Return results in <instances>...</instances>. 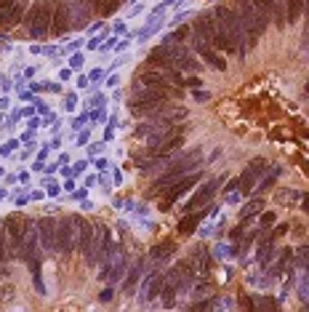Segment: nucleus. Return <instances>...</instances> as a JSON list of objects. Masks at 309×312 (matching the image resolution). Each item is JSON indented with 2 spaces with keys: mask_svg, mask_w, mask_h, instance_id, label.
<instances>
[{
  "mask_svg": "<svg viewBox=\"0 0 309 312\" xmlns=\"http://www.w3.org/2000/svg\"><path fill=\"white\" fill-rule=\"evenodd\" d=\"M216 190H219V179H211V181H205L203 187L197 190V195H192V200L187 203L184 211L189 214V211H197V208H203V205H205V203L213 198V195H216Z\"/></svg>",
  "mask_w": 309,
  "mask_h": 312,
  "instance_id": "9",
  "label": "nucleus"
},
{
  "mask_svg": "<svg viewBox=\"0 0 309 312\" xmlns=\"http://www.w3.org/2000/svg\"><path fill=\"white\" fill-rule=\"evenodd\" d=\"M235 11L240 16L243 27H245V35H248V45H256V38L267 27V16L256 8L253 0H235Z\"/></svg>",
  "mask_w": 309,
  "mask_h": 312,
  "instance_id": "1",
  "label": "nucleus"
},
{
  "mask_svg": "<svg viewBox=\"0 0 309 312\" xmlns=\"http://www.w3.org/2000/svg\"><path fill=\"white\" fill-rule=\"evenodd\" d=\"M48 3L51 0H38V3L30 8V14H27V30H30L32 40H45V35H48V30H51L54 11H51Z\"/></svg>",
  "mask_w": 309,
  "mask_h": 312,
  "instance_id": "2",
  "label": "nucleus"
},
{
  "mask_svg": "<svg viewBox=\"0 0 309 312\" xmlns=\"http://www.w3.org/2000/svg\"><path fill=\"white\" fill-rule=\"evenodd\" d=\"M299 262H301V264H306V267H309V251H306V248L299 253Z\"/></svg>",
  "mask_w": 309,
  "mask_h": 312,
  "instance_id": "27",
  "label": "nucleus"
},
{
  "mask_svg": "<svg viewBox=\"0 0 309 312\" xmlns=\"http://www.w3.org/2000/svg\"><path fill=\"white\" fill-rule=\"evenodd\" d=\"M195 163H200V152H189V155L179 158V163H173V166L168 168V173H165V176H160L158 181H154V192L160 195L165 187H171V184H173L176 179H182L187 171H192V168H195Z\"/></svg>",
  "mask_w": 309,
  "mask_h": 312,
  "instance_id": "3",
  "label": "nucleus"
},
{
  "mask_svg": "<svg viewBox=\"0 0 309 312\" xmlns=\"http://www.w3.org/2000/svg\"><path fill=\"white\" fill-rule=\"evenodd\" d=\"M192 32H195V38L205 40L208 45L216 43V21H213V16H197V21L192 24Z\"/></svg>",
  "mask_w": 309,
  "mask_h": 312,
  "instance_id": "11",
  "label": "nucleus"
},
{
  "mask_svg": "<svg viewBox=\"0 0 309 312\" xmlns=\"http://www.w3.org/2000/svg\"><path fill=\"white\" fill-rule=\"evenodd\" d=\"M69 16H72V11H69V3H56L54 8V16H51V32L54 35H64L69 27H72V21H69Z\"/></svg>",
  "mask_w": 309,
  "mask_h": 312,
  "instance_id": "8",
  "label": "nucleus"
},
{
  "mask_svg": "<svg viewBox=\"0 0 309 312\" xmlns=\"http://www.w3.org/2000/svg\"><path fill=\"white\" fill-rule=\"evenodd\" d=\"M171 251H173V240H163L160 246L152 248V256L154 259H165V256H171Z\"/></svg>",
  "mask_w": 309,
  "mask_h": 312,
  "instance_id": "20",
  "label": "nucleus"
},
{
  "mask_svg": "<svg viewBox=\"0 0 309 312\" xmlns=\"http://www.w3.org/2000/svg\"><path fill=\"white\" fill-rule=\"evenodd\" d=\"M304 6H306V0H288V8H285V19H288V24H293V21L301 19Z\"/></svg>",
  "mask_w": 309,
  "mask_h": 312,
  "instance_id": "17",
  "label": "nucleus"
},
{
  "mask_svg": "<svg viewBox=\"0 0 309 312\" xmlns=\"http://www.w3.org/2000/svg\"><path fill=\"white\" fill-rule=\"evenodd\" d=\"M261 208H264V200H251V203H248V205L243 208V214H240V222H248V219H251L253 214H259Z\"/></svg>",
  "mask_w": 309,
  "mask_h": 312,
  "instance_id": "19",
  "label": "nucleus"
},
{
  "mask_svg": "<svg viewBox=\"0 0 309 312\" xmlns=\"http://www.w3.org/2000/svg\"><path fill=\"white\" fill-rule=\"evenodd\" d=\"M272 224H275V214H272V211L261 214V229H267V227H272Z\"/></svg>",
  "mask_w": 309,
  "mask_h": 312,
  "instance_id": "23",
  "label": "nucleus"
},
{
  "mask_svg": "<svg viewBox=\"0 0 309 312\" xmlns=\"http://www.w3.org/2000/svg\"><path fill=\"white\" fill-rule=\"evenodd\" d=\"M195 48H197V54L203 56V59L213 67V69H227V62L224 59H219V54L213 51V45H208L205 40H200V38H195Z\"/></svg>",
  "mask_w": 309,
  "mask_h": 312,
  "instance_id": "15",
  "label": "nucleus"
},
{
  "mask_svg": "<svg viewBox=\"0 0 309 312\" xmlns=\"http://www.w3.org/2000/svg\"><path fill=\"white\" fill-rule=\"evenodd\" d=\"M107 229L104 227H96V232H93V240H91V248L86 253V262L88 264H99L104 256H107Z\"/></svg>",
  "mask_w": 309,
  "mask_h": 312,
  "instance_id": "7",
  "label": "nucleus"
},
{
  "mask_svg": "<svg viewBox=\"0 0 309 312\" xmlns=\"http://www.w3.org/2000/svg\"><path fill=\"white\" fill-rule=\"evenodd\" d=\"M27 227H30V219L21 216V214H11V216L6 219V229H8L11 240H14V248H16V251L21 248V240H24Z\"/></svg>",
  "mask_w": 309,
  "mask_h": 312,
  "instance_id": "6",
  "label": "nucleus"
},
{
  "mask_svg": "<svg viewBox=\"0 0 309 312\" xmlns=\"http://www.w3.org/2000/svg\"><path fill=\"white\" fill-rule=\"evenodd\" d=\"M72 219H75V227H78V248L83 251V256H86L88 248H91V240H93L96 227H91L86 219H80V216H72Z\"/></svg>",
  "mask_w": 309,
  "mask_h": 312,
  "instance_id": "13",
  "label": "nucleus"
},
{
  "mask_svg": "<svg viewBox=\"0 0 309 312\" xmlns=\"http://www.w3.org/2000/svg\"><path fill=\"white\" fill-rule=\"evenodd\" d=\"M197 222H200V214H195V211H189L182 222H179V232L182 235H192L195 229H197Z\"/></svg>",
  "mask_w": 309,
  "mask_h": 312,
  "instance_id": "18",
  "label": "nucleus"
},
{
  "mask_svg": "<svg viewBox=\"0 0 309 312\" xmlns=\"http://www.w3.org/2000/svg\"><path fill=\"white\" fill-rule=\"evenodd\" d=\"M197 181H200V171H197V173H189V176L176 179L171 187H165V190H163V195H165V198H163V211H168V208L173 205V200L182 198V195H184L189 187H192V184H197Z\"/></svg>",
  "mask_w": 309,
  "mask_h": 312,
  "instance_id": "5",
  "label": "nucleus"
},
{
  "mask_svg": "<svg viewBox=\"0 0 309 312\" xmlns=\"http://www.w3.org/2000/svg\"><path fill=\"white\" fill-rule=\"evenodd\" d=\"M240 304H243L245 309H253V304H251V299H248V296H243V299H240Z\"/></svg>",
  "mask_w": 309,
  "mask_h": 312,
  "instance_id": "28",
  "label": "nucleus"
},
{
  "mask_svg": "<svg viewBox=\"0 0 309 312\" xmlns=\"http://www.w3.org/2000/svg\"><path fill=\"white\" fill-rule=\"evenodd\" d=\"M301 205H304V211L309 214V192H306V195H304V198H301Z\"/></svg>",
  "mask_w": 309,
  "mask_h": 312,
  "instance_id": "29",
  "label": "nucleus"
},
{
  "mask_svg": "<svg viewBox=\"0 0 309 312\" xmlns=\"http://www.w3.org/2000/svg\"><path fill=\"white\" fill-rule=\"evenodd\" d=\"M21 14H24V6H21V3H14L8 11H3V14H0V27H14V24H19V21H21Z\"/></svg>",
  "mask_w": 309,
  "mask_h": 312,
  "instance_id": "16",
  "label": "nucleus"
},
{
  "mask_svg": "<svg viewBox=\"0 0 309 312\" xmlns=\"http://www.w3.org/2000/svg\"><path fill=\"white\" fill-rule=\"evenodd\" d=\"M0 259H6V240H3V229H0Z\"/></svg>",
  "mask_w": 309,
  "mask_h": 312,
  "instance_id": "26",
  "label": "nucleus"
},
{
  "mask_svg": "<svg viewBox=\"0 0 309 312\" xmlns=\"http://www.w3.org/2000/svg\"><path fill=\"white\" fill-rule=\"evenodd\" d=\"M306 94H309V86H306Z\"/></svg>",
  "mask_w": 309,
  "mask_h": 312,
  "instance_id": "31",
  "label": "nucleus"
},
{
  "mask_svg": "<svg viewBox=\"0 0 309 312\" xmlns=\"http://www.w3.org/2000/svg\"><path fill=\"white\" fill-rule=\"evenodd\" d=\"M38 232H40V243H43V248L45 251H56V222L54 219H40L38 222Z\"/></svg>",
  "mask_w": 309,
  "mask_h": 312,
  "instance_id": "14",
  "label": "nucleus"
},
{
  "mask_svg": "<svg viewBox=\"0 0 309 312\" xmlns=\"http://www.w3.org/2000/svg\"><path fill=\"white\" fill-rule=\"evenodd\" d=\"M253 3H256V8L261 11V14H264V16L269 19V16H272V8H275L277 0H253Z\"/></svg>",
  "mask_w": 309,
  "mask_h": 312,
  "instance_id": "21",
  "label": "nucleus"
},
{
  "mask_svg": "<svg viewBox=\"0 0 309 312\" xmlns=\"http://www.w3.org/2000/svg\"><path fill=\"white\" fill-rule=\"evenodd\" d=\"M184 142V131L179 128V131H168V134H165L163 139H160V142L158 144H154V147H149V152L152 155H165V152H171V149H176V147H179Z\"/></svg>",
  "mask_w": 309,
  "mask_h": 312,
  "instance_id": "12",
  "label": "nucleus"
},
{
  "mask_svg": "<svg viewBox=\"0 0 309 312\" xmlns=\"http://www.w3.org/2000/svg\"><path fill=\"white\" fill-rule=\"evenodd\" d=\"M78 246V229H75V219H59L56 222V251L59 253H69Z\"/></svg>",
  "mask_w": 309,
  "mask_h": 312,
  "instance_id": "4",
  "label": "nucleus"
},
{
  "mask_svg": "<svg viewBox=\"0 0 309 312\" xmlns=\"http://www.w3.org/2000/svg\"><path fill=\"white\" fill-rule=\"evenodd\" d=\"M259 307H264V309H275L277 304L272 302V299H261V304H259Z\"/></svg>",
  "mask_w": 309,
  "mask_h": 312,
  "instance_id": "25",
  "label": "nucleus"
},
{
  "mask_svg": "<svg viewBox=\"0 0 309 312\" xmlns=\"http://www.w3.org/2000/svg\"><path fill=\"white\" fill-rule=\"evenodd\" d=\"M306 21H309V0H306Z\"/></svg>",
  "mask_w": 309,
  "mask_h": 312,
  "instance_id": "30",
  "label": "nucleus"
},
{
  "mask_svg": "<svg viewBox=\"0 0 309 312\" xmlns=\"http://www.w3.org/2000/svg\"><path fill=\"white\" fill-rule=\"evenodd\" d=\"M269 168V163H267V160L264 158H259V160H253V163L251 166H248V171L243 173V179H240V190L248 195V192H251L253 187H256V179L261 176V173H264Z\"/></svg>",
  "mask_w": 309,
  "mask_h": 312,
  "instance_id": "10",
  "label": "nucleus"
},
{
  "mask_svg": "<svg viewBox=\"0 0 309 312\" xmlns=\"http://www.w3.org/2000/svg\"><path fill=\"white\" fill-rule=\"evenodd\" d=\"M123 0H104V11H101V16H112L117 8H120Z\"/></svg>",
  "mask_w": 309,
  "mask_h": 312,
  "instance_id": "22",
  "label": "nucleus"
},
{
  "mask_svg": "<svg viewBox=\"0 0 309 312\" xmlns=\"http://www.w3.org/2000/svg\"><path fill=\"white\" fill-rule=\"evenodd\" d=\"M275 179H277V171H272V173H269V176L264 179V184H261V190H269V187H272V184H275Z\"/></svg>",
  "mask_w": 309,
  "mask_h": 312,
  "instance_id": "24",
  "label": "nucleus"
}]
</instances>
